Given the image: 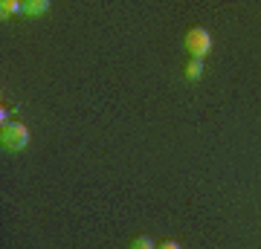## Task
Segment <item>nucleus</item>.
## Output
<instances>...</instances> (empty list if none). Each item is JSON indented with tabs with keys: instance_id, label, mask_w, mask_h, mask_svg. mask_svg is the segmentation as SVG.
Instances as JSON below:
<instances>
[{
	"instance_id": "f257e3e1",
	"label": "nucleus",
	"mask_w": 261,
	"mask_h": 249,
	"mask_svg": "<svg viewBox=\"0 0 261 249\" xmlns=\"http://www.w3.org/2000/svg\"><path fill=\"white\" fill-rule=\"evenodd\" d=\"M0 145L3 151H23L29 145V130L20 122H6L0 128Z\"/></svg>"
},
{
	"instance_id": "20e7f679",
	"label": "nucleus",
	"mask_w": 261,
	"mask_h": 249,
	"mask_svg": "<svg viewBox=\"0 0 261 249\" xmlns=\"http://www.w3.org/2000/svg\"><path fill=\"white\" fill-rule=\"evenodd\" d=\"M0 12H3V18L20 20L23 18V3H18V0H3L0 3Z\"/></svg>"
},
{
	"instance_id": "7ed1b4c3",
	"label": "nucleus",
	"mask_w": 261,
	"mask_h": 249,
	"mask_svg": "<svg viewBox=\"0 0 261 249\" xmlns=\"http://www.w3.org/2000/svg\"><path fill=\"white\" fill-rule=\"evenodd\" d=\"M203 75V58H186V64H183V78L186 81H197Z\"/></svg>"
},
{
	"instance_id": "39448f33",
	"label": "nucleus",
	"mask_w": 261,
	"mask_h": 249,
	"mask_svg": "<svg viewBox=\"0 0 261 249\" xmlns=\"http://www.w3.org/2000/svg\"><path fill=\"white\" fill-rule=\"evenodd\" d=\"M49 9L47 0H27L23 3V18H35V15H44Z\"/></svg>"
},
{
	"instance_id": "f03ea898",
	"label": "nucleus",
	"mask_w": 261,
	"mask_h": 249,
	"mask_svg": "<svg viewBox=\"0 0 261 249\" xmlns=\"http://www.w3.org/2000/svg\"><path fill=\"white\" fill-rule=\"evenodd\" d=\"M183 46H186V52L192 58H203L212 49V38H209V32L203 26H189L183 32Z\"/></svg>"
},
{
	"instance_id": "423d86ee",
	"label": "nucleus",
	"mask_w": 261,
	"mask_h": 249,
	"mask_svg": "<svg viewBox=\"0 0 261 249\" xmlns=\"http://www.w3.org/2000/svg\"><path fill=\"white\" fill-rule=\"evenodd\" d=\"M128 249H157V243L148 238V235H134L128 240Z\"/></svg>"
},
{
	"instance_id": "0eeeda50",
	"label": "nucleus",
	"mask_w": 261,
	"mask_h": 249,
	"mask_svg": "<svg viewBox=\"0 0 261 249\" xmlns=\"http://www.w3.org/2000/svg\"><path fill=\"white\" fill-rule=\"evenodd\" d=\"M157 249H183V246H180L177 240H171V238H166V240H163V243H157Z\"/></svg>"
}]
</instances>
